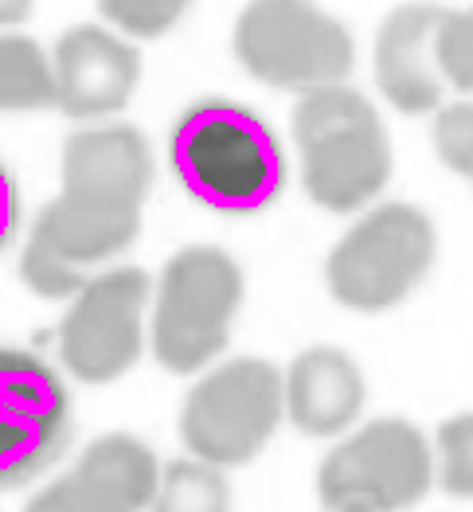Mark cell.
I'll return each mask as SVG.
<instances>
[{
    "label": "cell",
    "mask_w": 473,
    "mask_h": 512,
    "mask_svg": "<svg viewBox=\"0 0 473 512\" xmlns=\"http://www.w3.org/2000/svg\"><path fill=\"white\" fill-rule=\"evenodd\" d=\"M180 188L208 212L255 215L286 188V153L270 122L243 102L204 98L169 133Z\"/></svg>",
    "instance_id": "obj_1"
},
{
    "label": "cell",
    "mask_w": 473,
    "mask_h": 512,
    "mask_svg": "<svg viewBox=\"0 0 473 512\" xmlns=\"http://www.w3.org/2000/svg\"><path fill=\"white\" fill-rule=\"evenodd\" d=\"M294 145L305 196L333 215L368 208L391 180V137L356 86H321L294 106Z\"/></svg>",
    "instance_id": "obj_2"
},
{
    "label": "cell",
    "mask_w": 473,
    "mask_h": 512,
    "mask_svg": "<svg viewBox=\"0 0 473 512\" xmlns=\"http://www.w3.org/2000/svg\"><path fill=\"white\" fill-rule=\"evenodd\" d=\"M243 270L223 247L192 243L165 262L149 309V348L172 376L208 372L243 309Z\"/></svg>",
    "instance_id": "obj_3"
},
{
    "label": "cell",
    "mask_w": 473,
    "mask_h": 512,
    "mask_svg": "<svg viewBox=\"0 0 473 512\" xmlns=\"http://www.w3.org/2000/svg\"><path fill=\"white\" fill-rule=\"evenodd\" d=\"M438 258V231L415 204H376L325 258V286L352 313H387L427 282Z\"/></svg>",
    "instance_id": "obj_4"
},
{
    "label": "cell",
    "mask_w": 473,
    "mask_h": 512,
    "mask_svg": "<svg viewBox=\"0 0 473 512\" xmlns=\"http://www.w3.org/2000/svg\"><path fill=\"white\" fill-rule=\"evenodd\" d=\"M282 419V368L262 356H235L212 364L188 387L176 415V434L192 458L235 470L255 462L270 446Z\"/></svg>",
    "instance_id": "obj_5"
},
{
    "label": "cell",
    "mask_w": 473,
    "mask_h": 512,
    "mask_svg": "<svg viewBox=\"0 0 473 512\" xmlns=\"http://www.w3.org/2000/svg\"><path fill=\"white\" fill-rule=\"evenodd\" d=\"M231 47L239 67L262 86L313 94L352 75L356 43L333 12L313 0H251L243 4Z\"/></svg>",
    "instance_id": "obj_6"
},
{
    "label": "cell",
    "mask_w": 473,
    "mask_h": 512,
    "mask_svg": "<svg viewBox=\"0 0 473 512\" xmlns=\"http://www.w3.org/2000/svg\"><path fill=\"white\" fill-rule=\"evenodd\" d=\"M434 489L430 434L399 415L348 430L317 470V497L329 512H403Z\"/></svg>",
    "instance_id": "obj_7"
},
{
    "label": "cell",
    "mask_w": 473,
    "mask_h": 512,
    "mask_svg": "<svg viewBox=\"0 0 473 512\" xmlns=\"http://www.w3.org/2000/svg\"><path fill=\"white\" fill-rule=\"evenodd\" d=\"M153 282L141 266L102 270L71 298L59 325V360L83 384H118L149 341Z\"/></svg>",
    "instance_id": "obj_8"
},
{
    "label": "cell",
    "mask_w": 473,
    "mask_h": 512,
    "mask_svg": "<svg viewBox=\"0 0 473 512\" xmlns=\"http://www.w3.org/2000/svg\"><path fill=\"white\" fill-rule=\"evenodd\" d=\"M71 446V395L63 376L28 348L0 344V489H20Z\"/></svg>",
    "instance_id": "obj_9"
},
{
    "label": "cell",
    "mask_w": 473,
    "mask_h": 512,
    "mask_svg": "<svg viewBox=\"0 0 473 512\" xmlns=\"http://www.w3.org/2000/svg\"><path fill=\"white\" fill-rule=\"evenodd\" d=\"M51 71L55 106L67 118H110L126 110L141 83V55L126 36L102 24H75L55 43Z\"/></svg>",
    "instance_id": "obj_10"
},
{
    "label": "cell",
    "mask_w": 473,
    "mask_h": 512,
    "mask_svg": "<svg viewBox=\"0 0 473 512\" xmlns=\"http://www.w3.org/2000/svg\"><path fill=\"white\" fill-rule=\"evenodd\" d=\"M149 188H153V153L141 129L94 126L67 137L59 196L110 212L141 215Z\"/></svg>",
    "instance_id": "obj_11"
},
{
    "label": "cell",
    "mask_w": 473,
    "mask_h": 512,
    "mask_svg": "<svg viewBox=\"0 0 473 512\" xmlns=\"http://www.w3.org/2000/svg\"><path fill=\"white\" fill-rule=\"evenodd\" d=\"M438 4H399L387 12V20L376 32V55L372 71L376 86L399 114H438L442 110V71L434 55V36L442 24Z\"/></svg>",
    "instance_id": "obj_12"
},
{
    "label": "cell",
    "mask_w": 473,
    "mask_h": 512,
    "mask_svg": "<svg viewBox=\"0 0 473 512\" xmlns=\"http://www.w3.org/2000/svg\"><path fill=\"white\" fill-rule=\"evenodd\" d=\"M282 399H286V419L305 438H344L356 430L368 384L356 364L337 344H313L290 360L282 372Z\"/></svg>",
    "instance_id": "obj_13"
},
{
    "label": "cell",
    "mask_w": 473,
    "mask_h": 512,
    "mask_svg": "<svg viewBox=\"0 0 473 512\" xmlns=\"http://www.w3.org/2000/svg\"><path fill=\"white\" fill-rule=\"evenodd\" d=\"M67 473L106 512H149L161 481V462L137 434L110 430L86 442Z\"/></svg>",
    "instance_id": "obj_14"
},
{
    "label": "cell",
    "mask_w": 473,
    "mask_h": 512,
    "mask_svg": "<svg viewBox=\"0 0 473 512\" xmlns=\"http://www.w3.org/2000/svg\"><path fill=\"white\" fill-rule=\"evenodd\" d=\"M55 106L51 55L20 32H0V110Z\"/></svg>",
    "instance_id": "obj_15"
},
{
    "label": "cell",
    "mask_w": 473,
    "mask_h": 512,
    "mask_svg": "<svg viewBox=\"0 0 473 512\" xmlns=\"http://www.w3.org/2000/svg\"><path fill=\"white\" fill-rule=\"evenodd\" d=\"M231 501L235 493H231L227 470L184 454L161 466L157 497L149 512H231Z\"/></svg>",
    "instance_id": "obj_16"
},
{
    "label": "cell",
    "mask_w": 473,
    "mask_h": 512,
    "mask_svg": "<svg viewBox=\"0 0 473 512\" xmlns=\"http://www.w3.org/2000/svg\"><path fill=\"white\" fill-rule=\"evenodd\" d=\"M434 446V481L442 493L473 501V411L450 415L438 434L430 438Z\"/></svg>",
    "instance_id": "obj_17"
},
{
    "label": "cell",
    "mask_w": 473,
    "mask_h": 512,
    "mask_svg": "<svg viewBox=\"0 0 473 512\" xmlns=\"http://www.w3.org/2000/svg\"><path fill=\"white\" fill-rule=\"evenodd\" d=\"M434 55L446 90H458L473 102V8H446L438 36H434Z\"/></svg>",
    "instance_id": "obj_18"
},
{
    "label": "cell",
    "mask_w": 473,
    "mask_h": 512,
    "mask_svg": "<svg viewBox=\"0 0 473 512\" xmlns=\"http://www.w3.org/2000/svg\"><path fill=\"white\" fill-rule=\"evenodd\" d=\"M188 8L192 0H98L102 20L133 40H157L172 32Z\"/></svg>",
    "instance_id": "obj_19"
},
{
    "label": "cell",
    "mask_w": 473,
    "mask_h": 512,
    "mask_svg": "<svg viewBox=\"0 0 473 512\" xmlns=\"http://www.w3.org/2000/svg\"><path fill=\"white\" fill-rule=\"evenodd\" d=\"M430 141H434V153L446 169L462 180L473 184V102H450L434 114V126H430Z\"/></svg>",
    "instance_id": "obj_20"
},
{
    "label": "cell",
    "mask_w": 473,
    "mask_h": 512,
    "mask_svg": "<svg viewBox=\"0 0 473 512\" xmlns=\"http://www.w3.org/2000/svg\"><path fill=\"white\" fill-rule=\"evenodd\" d=\"M24 512H106V509L94 497H86L83 489L71 481V473H63L51 485H43L40 493L24 505Z\"/></svg>",
    "instance_id": "obj_21"
},
{
    "label": "cell",
    "mask_w": 473,
    "mask_h": 512,
    "mask_svg": "<svg viewBox=\"0 0 473 512\" xmlns=\"http://www.w3.org/2000/svg\"><path fill=\"white\" fill-rule=\"evenodd\" d=\"M16 223H20V192H16V180H12L8 165L0 161V251L12 243Z\"/></svg>",
    "instance_id": "obj_22"
},
{
    "label": "cell",
    "mask_w": 473,
    "mask_h": 512,
    "mask_svg": "<svg viewBox=\"0 0 473 512\" xmlns=\"http://www.w3.org/2000/svg\"><path fill=\"white\" fill-rule=\"evenodd\" d=\"M36 0H0V32L12 28V24H24L32 16Z\"/></svg>",
    "instance_id": "obj_23"
}]
</instances>
